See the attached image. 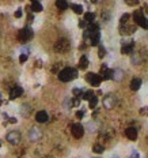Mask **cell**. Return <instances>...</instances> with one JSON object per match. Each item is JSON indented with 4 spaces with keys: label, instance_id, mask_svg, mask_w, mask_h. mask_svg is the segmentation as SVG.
I'll return each mask as SVG.
<instances>
[{
    "label": "cell",
    "instance_id": "obj_1",
    "mask_svg": "<svg viewBox=\"0 0 148 158\" xmlns=\"http://www.w3.org/2000/svg\"><path fill=\"white\" fill-rule=\"evenodd\" d=\"M57 76L61 82H71L77 78V70L76 68H72V67H65L61 71H58Z\"/></svg>",
    "mask_w": 148,
    "mask_h": 158
},
{
    "label": "cell",
    "instance_id": "obj_2",
    "mask_svg": "<svg viewBox=\"0 0 148 158\" xmlns=\"http://www.w3.org/2000/svg\"><path fill=\"white\" fill-rule=\"evenodd\" d=\"M133 21H134V25L136 26H140L143 27V29L148 30V21L147 18L144 16V12H143V10H136L133 12Z\"/></svg>",
    "mask_w": 148,
    "mask_h": 158
},
{
    "label": "cell",
    "instance_id": "obj_3",
    "mask_svg": "<svg viewBox=\"0 0 148 158\" xmlns=\"http://www.w3.org/2000/svg\"><path fill=\"white\" fill-rule=\"evenodd\" d=\"M33 37H34V31L30 27H23V29H20L19 31H18V40H19L20 42H27V41H30Z\"/></svg>",
    "mask_w": 148,
    "mask_h": 158
},
{
    "label": "cell",
    "instance_id": "obj_4",
    "mask_svg": "<svg viewBox=\"0 0 148 158\" xmlns=\"http://www.w3.org/2000/svg\"><path fill=\"white\" fill-rule=\"evenodd\" d=\"M122 48H121V53L122 54H131L134 51V41L132 38H126V40L121 41Z\"/></svg>",
    "mask_w": 148,
    "mask_h": 158
},
{
    "label": "cell",
    "instance_id": "obj_5",
    "mask_svg": "<svg viewBox=\"0 0 148 158\" xmlns=\"http://www.w3.org/2000/svg\"><path fill=\"white\" fill-rule=\"evenodd\" d=\"M84 40L88 41L90 45L96 46V45H99V41H101V33L99 31H94V33L84 31Z\"/></svg>",
    "mask_w": 148,
    "mask_h": 158
},
{
    "label": "cell",
    "instance_id": "obj_6",
    "mask_svg": "<svg viewBox=\"0 0 148 158\" xmlns=\"http://www.w3.org/2000/svg\"><path fill=\"white\" fill-rule=\"evenodd\" d=\"M69 48H71V42H69L67 38H60V40L55 44V51L58 52V53H64V52L69 51Z\"/></svg>",
    "mask_w": 148,
    "mask_h": 158
},
{
    "label": "cell",
    "instance_id": "obj_7",
    "mask_svg": "<svg viewBox=\"0 0 148 158\" xmlns=\"http://www.w3.org/2000/svg\"><path fill=\"white\" fill-rule=\"evenodd\" d=\"M71 133L74 135V138H76V139L83 138V135H84V127H83L80 123H75L71 127Z\"/></svg>",
    "mask_w": 148,
    "mask_h": 158
},
{
    "label": "cell",
    "instance_id": "obj_8",
    "mask_svg": "<svg viewBox=\"0 0 148 158\" xmlns=\"http://www.w3.org/2000/svg\"><path fill=\"white\" fill-rule=\"evenodd\" d=\"M86 81L91 84V86H99L102 82V78L99 74H95V72H88L86 75Z\"/></svg>",
    "mask_w": 148,
    "mask_h": 158
},
{
    "label": "cell",
    "instance_id": "obj_9",
    "mask_svg": "<svg viewBox=\"0 0 148 158\" xmlns=\"http://www.w3.org/2000/svg\"><path fill=\"white\" fill-rule=\"evenodd\" d=\"M117 104V97L114 94H106L103 97V106L106 109H113Z\"/></svg>",
    "mask_w": 148,
    "mask_h": 158
},
{
    "label": "cell",
    "instance_id": "obj_10",
    "mask_svg": "<svg viewBox=\"0 0 148 158\" xmlns=\"http://www.w3.org/2000/svg\"><path fill=\"white\" fill-rule=\"evenodd\" d=\"M29 138H30L31 142H38L41 140L42 138V131L37 127H33L30 131H29Z\"/></svg>",
    "mask_w": 148,
    "mask_h": 158
},
{
    "label": "cell",
    "instance_id": "obj_11",
    "mask_svg": "<svg viewBox=\"0 0 148 158\" xmlns=\"http://www.w3.org/2000/svg\"><path fill=\"white\" fill-rule=\"evenodd\" d=\"M6 139H7V142H8V143H11V144H18V143L20 142V133L18 132V131H11V132L7 133Z\"/></svg>",
    "mask_w": 148,
    "mask_h": 158
},
{
    "label": "cell",
    "instance_id": "obj_12",
    "mask_svg": "<svg viewBox=\"0 0 148 158\" xmlns=\"http://www.w3.org/2000/svg\"><path fill=\"white\" fill-rule=\"evenodd\" d=\"M23 94V89L20 86H15L11 89V91H10V100H17L18 97H20V95Z\"/></svg>",
    "mask_w": 148,
    "mask_h": 158
},
{
    "label": "cell",
    "instance_id": "obj_13",
    "mask_svg": "<svg viewBox=\"0 0 148 158\" xmlns=\"http://www.w3.org/2000/svg\"><path fill=\"white\" fill-rule=\"evenodd\" d=\"M125 136L129 140H136L137 139V130L134 127H129L125 130Z\"/></svg>",
    "mask_w": 148,
    "mask_h": 158
},
{
    "label": "cell",
    "instance_id": "obj_14",
    "mask_svg": "<svg viewBox=\"0 0 148 158\" xmlns=\"http://www.w3.org/2000/svg\"><path fill=\"white\" fill-rule=\"evenodd\" d=\"M136 30L134 26H128V23L125 25H120V33L121 34H132Z\"/></svg>",
    "mask_w": 148,
    "mask_h": 158
},
{
    "label": "cell",
    "instance_id": "obj_15",
    "mask_svg": "<svg viewBox=\"0 0 148 158\" xmlns=\"http://www.w3.org/2000/svg\"><path fill=\"white\" fill-rule=\"evenodd\" d=\"M124 75H125V72H124L121 68H115V70H113V78L115 82H121L124 79Z\"/></svg>",
    "mask_w": 148,
    "mask_h": 158
},
{
    "label": "cell",
    "instance_id": "obj_16",
    "mask_svg": "<svg viewBox=\"0 0 148 158\" xmlns=\"http://www.w3.org/2000/svg\"><path fill=\"white\" fill-rule=\"evenodd\" d=\"M48 119H49V116H48V113L45 110H39V112H37V114H36V120H37V123H46L48 121Z\"/></svg>",
    "mask_w": 148,
    "mask_h": 158
},
{
    "label": "cell",
    "instance_id": "obj_17",
    "mask_svg": "<svg viewBox=\"0 0 148 158\" xmlns=\"http://www.w3.org/2000/svg\"><path fill=\"white\" fill-rule=\"evenodd\" d=\"M140 87H141V79H140V78L132 79V82H131V89L133 90V91H137Z\"/></svg>",
    "mask_w": 148,
    "mask_h": 158
},
{
    "label": "cell",
    "instance_id": "obj_18",
    "mask_svg": "<svg viewBox=\"0 0 148 158\" xmlns=\"http://www.w3.org/2000/svg\"><path fill=\"white\" fill-rule=\"evenodd\" d=\"M42 10H44V8H42V4L39 2H31L30 11H33V12H41Z\"/></svg>",
    "mask_w": 148,
    "mask_h": 158
},
{
    "label": "cell",
    "instance_id": "obj_19",
    "mask_svg": "<svg viewBox=\"0 0 148 158\" xmlns=\"http://www.w3.org/2000/svg\"><path fill=\"white\" fill-rule=\"evenodd\" d=\"M83 21H84L87 25L94 23V21H95V14H94V12H86V14H84V18H83Z\"/></svg>",
    "mask_w": 148,
    "mask_h": 158
},
{
    "label": "cell",
    "instance_id": "obj_20",
    "mask_svg": "<svg viewBox=\"0 0 148 158\" xmlns=\"http://www.w3.org/2000/svg\"><path fill=\"white\" fill-rule=\"evenodd\" d=\"M87 67H88V59H87L86 54H83V56L80 57V60H79V68L80 70H86Z\"/></svg>",
    "mask_w": 148,
    "mask_h": 158
},
{
    "label": "cell",
    "instance_id": "obj_21",
    "mask_svg": "<svg viewBox=\"0 0 148 158\" xmlns=\"http://www.w3.org/2000/svg\"><path fill=\"white\" fill-rule=\"evenodd\" d=\"M101 78L102 81H109V79L113 78V70H110V68H107V70H105L103 72H101Z\"/></svg>",
    "mask_w": 148,
    "mask_h": 158
},
{
    "label": "cell",
    "instance_id": "obj_22",
    "mask_svg": "<svg viewBox=\"0 0 148 158\" xmlns=\"http://www.w3.org/2000/svg\"><path fill=\"white\" fill-rule=\"evenodd\" d=\"M68 5L69 4L67 2H64V0H57V2H56V7H57L60 11L67 10V8H68Z\"/></svg>",
    "mask_w": 148,
    "mask_h": 158
},
{
    "label": "cell",
    "instance_id": "obj_23",
    "mask_svg": "<svg viewBox=\"0 0 148 158\" xmlns=\"http://www.w3.org/2000/svg\"><path fill=\"white\" fill-rule=\"evenodd\" d=\"M71 8L74 10L75 14H77V15H80V14H83V7L80 4H71Z\"/></svg>",
    "mask_w": 148,
    "mask_h": 158
},
{
    "label": "cell",
    "instance_id": "obj_24",
    "mask_svg": "<svg viewBox=\"0 0 148 158\" xmlns=\"http://www.w3.org/2000/svg\"><path fill=\"white\" fill-rule=\"evenodd\" d=\"M93 151L94 153H96V154H102V153L105 151V147L102 146V144H94V147H93Z\"/></svg>",
    "mask_w": 148,
    "mask_h": 158
},
{
    "label": "cell",
    "instance_id": "obj_25",
    "mask_svg": "<svg viewBox=\"0 0 148 158\" xmlns=\"http://www.w3.org/2000/svg\"><path fill=\"white\" fill-rule=\"evenodd\" d=\"M94 95H95V94H94V91H93V90H88V91H86V93H83V95H82V98H83V100H87V101H90V100H91V98H93V97H94Z\"/></svg>",
    "mask_w": 148,
    "mask_h": 158
},
{
    "label": "cell",
    "instance_id": "obj_26",
    "mask_svg": "<svg viewBox=\"0 0 148 158\" xmlns=\"http://www.w3.org/2000/svg\"><path fill=\"white\" fill-rule=\"evenodd\" d=\"M30 112H31V108L29 105H23L22 106V109H20V113L23 114V116H29V114H30Z\"/></svg>",
    "mask_w": 148,
    "mask_h": 158
},
{
    "label": "cell",
    "instance_id": "obj_27",
    "mask_svg": "<svg viewBox=\"0 0 148 158\" xmlns=\"http://www.w3.org/2000/svg\"><path fill=\"white\" fill-rule=\"evenodd\" d=\"M132 63H133L134 65L141 63V57H140L139 53H134V52H133V56H132Z\"/></svg>",
    "mask_w": 148,
    "mask_h": 158
},
{
    "label": "cell",
    "instance_id": "obj_28",
    "mask_svg": "<svg viewBox=\"0 0 148 158\" xmlns=\"http://www.w3.org/2000/svg\"><path fill=\"white\" fill-rule=\"evenodd\" d=\"M129 18H131V14H124V15L121 16V19H120V23H121V25H125V23H128Z\"/></svg>",
    "mask_w": 148,
    "mask_h": 158
},
{
    "label": "cell",
    "instance_id": "obj_29",
    "mask_svg": "<svg viewBox=\"0 0 148 158\" xmlns=\"http://www.w3.org/2000/svg\"><path fill=\"white\" fill-rule=\"evenodd\" d=\"M96 104H98V98H96V95H94V97L90 100V108L91 109L96 108Z\"/></svg>",
    "mask_w": 148,
    "mask_h": 158
},
{
    "label": "cell",
    "instance_id": "obj_30",
    "mask_svg": "<svg viewBox=\"0 0 148 158\" xmlns=\"http://www.w3.org/2000/svg\"><path fill=\"white\" fill-rule=\"evenodd\" d=\"M72 94L75 95V98H79L83 95V91H82V89H74L72 90Z\"/></svg>",
    "mask_w": 148,
    "mask_h": 158
},
{
    "label": "cell",
    "instance_id": "obj_31",
    "mask_svg": "<svg viewBox=\"0 0 148 158\" xmlns=\"http://www.w3.org/2000/svg\"><path fill=\"white\" fill-rule=\"evenodd\" d=\"M105 54H106V49H105L102 45H99V48H98V56L102 59V57H105Z\"/></svg>",
    "mask_w": 148,
    "mask_h": 158
},
{
    "label": "cell",
    "instance_id": "obj_32",
    "mask_svg": "<svg viewBox=\"0 0 148 158\" xmlns=\"http://www.w3.org/2000/svg\"><path fill=\"white\" fill-rule=\"evenodd\" d=\"M26 60H27V54H26V53H22V54L19 56V61H20V63H25Z\"/></svg>",
    "mask_w": 148,
    "mask_h": 158
},
{
    "label": "cell",
    "instance_id": "obj_33",
    "mask_svg": "<svg viewBox=\"0 0 148 158\" xmlns=\"http://www.w3.org/2000/svg\"><path fill=\"white\" fill-rule=\"evenodd\" d=\"M15 18H20V16H22V10H20V8H18L17 11H15Z\"/></svg>",
    "mask_w": 148,
    "mask_h": 158
},
{
    "label": "cell",
    "instance_id": "obj_34",
    "mask_svg": "<svg viewBox=\"0 0 148 158\" xmlns=\"http://www.w3.org/2000/svg\"><path fill=\"white\" fill-rule=\"evenodd\" d=\"M87 26H88V25L84 21H80L79 22V27H82V29H87Z\"/></svg>",
    "mask_w": 148,
    "mask_h": 158
},
{
    "label": "cell",
    "instance_id": "obj_35",
    "mask_svg": "<svg viewBox=\"0 0 148 158\" xmlns=\"http://www.w3.org/2000/svg\"><path fill=\"white\" fill-rule=\"evenodd\" d=\"M79 104H80L79 98H74V101H72V105H74V106H79Z\"/></svg>",
    "mask_w": 148,
    "mask_h": 158
},
{
    "label": "cell",
    "instance_id": "obj_36",
    "mask_svg": "<svg viewBox=\"0 0 148 158\" xmlns=\"http://www.w3.org/2000/svg\"><path fill=\"white\" fill-rule=\"evenodd\" d=\"M83 116H84V112H83V110H77L76 112V117H77V119H82Z\"/></svg>",
    "mask_w": 148,
    "mask_h": 158
},
{
    "label": "cell",
    "instance_id": "obj_37",
    "mask_svg": "<svg viewBox=\"0 0 148 158\" xmlns=\"http://www.w3.org/2000/svg\"><path fill=\"white\" fill-rule=\"evenodd\" d=\"M131 158H139V153H137V151H132Z\"/></svg>",
    "mask_w": 148,
    "mask_h": 158
},
{
    "label": "cell",
    "instance_id": "obj_38",
    "mask_svg": "<svg viewBox=\"0 0 148 158\" xmlns=\"http://www.w3.org/2000/svg\"><path fill=\"white\" fill-rule=\"evenodd\" d=\"M126 4L128 5H137L139 4V2H126Z\"/></svg>",
    "mask_w": 148,
    "mask_h": 158
},
{
    "label": "cell",
    "instance_id": "obj_39",
    "mask_svg": "<svg viewBox=\"0 0 148 158\" xmlns=\"http://www.w3.org/2000/svg\"><path fill=\"white\" fill-rule=\"evenodd\" d=\"M27 19H29V22H33V21H34V16L31 15V14H29V15H27Z\"/></svg>",
    "mask_w": 148,
    "mask_h": 158
},
{
    "label": "cell",
    "instance_id": "obj_40",
    "mask_svg": "<svg viewBox=\"0 0 148 158\" xmlns=\"http://www.w3.org/2000/svg\"><path fill=\"white\" fill-rule=\"evenodd\" d=\"M147 112H148V109H141V110H140V113H141V114H145V113H147Z\"/></svg>",
    "mask_w": 148,
    "mask_h": 158
},
{
    "label": "cell",
    "instance_id": "obj_41",
    "mask_svg": "<svg viewBox=\"0 0 148 158\" xmlns=\"http://www.w3.org/2000/svg\"><path fill=\"white\" fill-rule=\"evenodd\" d=\"M10 123H12V124H15V123H17V119H14V117H11V119H10Z\"/></svg>",
    "mask_w": 148,
    "mask_h": 158
},
{
    "label": "cell",
    "instance_id": "obj_42",
    "mask_svg": "<svg viewBox=\"0 0 148 158\" xmlns=\"http://www.w3.org/2000/svg\"><path fill=\"white\" fill-rule=\"evenodd\" d=\"M144 11H147V14H148V5L145 4V7H144Z\"/></svg>",
    "mask_w": 148,
    "mask_h": 158
},
{
    "label": "cell",
    "instance_id": "obj_43",
    "mask_svg": "<svg viewBox=\"0 0 148 158\" xmlns=\"http://www.w3.org/2000/svg\"><path fill=\"white\" fill-rule=\"evenodd\" d=\"M112 158H118V157H117V155H114V157H112Z\"/></svg>",
    "mask_w": 148,
    "mask_h": 158
},
{
    "label": "cell",
    "instance_id": "obj_44",
    "mask_svg": "<svg viewBox=\"0 0 148 158\" xmlns=\"http://www.w3.org/2000/svg\"><path fill=\"white\" fill-rule=\"evenodd\" d=\"M0 146H2V143H0Z\"/></svg>",
    "mask_w": 148,
    "mask_h": 158
},
{
    "label": "cell",
    "instance_id": "obj_45",
    "mask_svg": "<svg viewBox=\"0 0 148 158\" xmlns=\"http://www.w3.org/2000/svg\"><path fill=\"white\" fill-rule=\"evenodd\" d=\"M147 139H148V138H147Z\"/></svg>",
    "mask_w": 148,
    "mask_h": 158
}]
</instances>
